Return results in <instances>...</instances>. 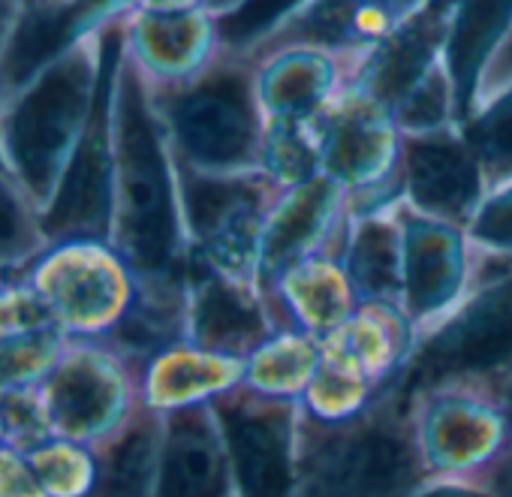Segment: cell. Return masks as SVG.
I'll return each mask as SVG.
<instances>
[{"instance_id":"obj_1","label":"cell","mask_w":512,"mask_h":497,"mask_svg":"<svg viewBox=\"0 0 512 497\" xmlns=\"http://www.w3.org/2000/svg\"><path fill=\"white\" fill-rule=\"evenodd\" d=\"M112 136L121 181V244L127 260L151 275L172 269L184 205L175 187V154L151 82L118 46L112 67ZM187 229V226H184Z\"/></svg>"},{"instance_id":"obj_2","label":"cell","mask_w":512,"mask_h":497,"mask_svg":"<svg viewBox=\"0 0 512 497\" xmlns=\"http://www.w3.org/2000/svg\"><path fill=\"white\" fill-rule=\"evenodd\" d=\"M154 100L178 169L199 175L263 172L266 121L256 103L250 58L220 49L190 82L154 88Z\"/></svg>"},{"instance_id":"obj_3","label":"cell","mask_w":512,"mask_h":497,"mask_svg":"<svg viewBox=\"0 0 512 497\" xmlns=\"http://www.w3.org/2000/svg\"><path fill=\"white\" fill-rule=\"evenodd\" d=\"M106 49L97 40L88 46L70 43L34 76L37 82L22 97L10 121V148L34 187H43L61 154L79 130L88 127L97 94L103 88Z\"/></svg>"},{"instance_id":"obj_4","label":"cell","mask_w":512,"mask_h":497,"mask_svg":"<svg viewBox=\"0 0 512 497\" xmlns=\"http://www.w3.org/2000/svg\"><path fill=\"white\" fill-rule=\"evenodd\" d=\"M320 175L350 208H371L401 196L404 133L392 112L356 85H347L317 121Z\"/></svg>"},{"instance_id":"obj_5","label":"cell","mask_w":512,"mask_h":497,"mask_svg":"<svg viewBox=\"0 0 512 497\" xmlns=\"http://www.w3.org/2000/svg\"><path fill=\"white\" fill-rule=\"evenodd\" d=\"M404 220V287L401 308L413 329H434L482 281L488 266L473 247L467 226L416 211L401 196Z\"/></svg>"},{"instance_id":"obj_6","label":"cell","mask_w":512,"mask_h":497,"mask_svg":"<svg viewBox=\"0 0 512 497\" xmlns=\"http://www.w3.org/2000/svg\"><path fill=\"white\" fill-rule=\"evenodd\" d=\"M419 362L440 377L512 365V266L479 281L449 317L428 329Z\"/></svg>"},{"instance_id":"obj_7","label":"cell","mask_w":512,"mask_h":497,"mask_svg":"<svg viewBox=\"0 0 512 497\" xmlns=\"http://www.w3.org/2000/svg\"><path fill=\"white\" fill-rule=\"evenodd\" d=\"M485 190L488 178L464 124L404 136L401 196L416 211L467 226Z\"/></svg>"},{"instance_id":"obj_8","label":"cell","mask_w":512,"mask_h":497,"mask_svg":"<svg viewBox=\"0 0 512 497\" xmlns=\"http://www.w3.org/2000/svg\"><path fill=\"white\" fill-rule=\"evenodd\" d=\"M455 0H428L383 43L350 58V85L380 100L389 112L425 79L449 67V31Z\"/></svg>"},{"instance_id":"obj_9","label":"cell","mask_w":512,"mask_h":497,"mask_svg":"<svg viewBox=\"0 0 512 497\" xmlns=\"http://www.w3.org/2000/svg\"><path fill=\"white\" fill-rule=\"evenodd\" d=\"M413 446L389 425H365L326 443L302 497H404Z\"/></svg>"},{"instance_id":"obj_10","label":"cell","mask_w":512,"mask_h":497,"mask_svg":"<svg viewBox=\"0 0 512 497\" xmlns=\"http://www.w3.org/2000/svg\"><path fill=\"white\" fill-rule=\"evenodd\" d=\"M347 196L326 178L317 175L296 187H281L266 211L260 278L263 290L293 263L335 251L341 254V238L347 226Z\"/></svg>"},{"instance_id":"obj_11","label":"cell","mask_w":512,"mask_h":497,"mask_svg":"<svg viewBox=\"0 0 512 497\" xmlns=\"http://www.w3.org/2000/svg\"><path fill=\"white\" fill-rule=\"evenodd\" d=\"M428 0H305L244 58H260L287 46H311L344 58H359L383 43Z\"/></svg>"},{"instance_id":"obj_12","label":"cell","mask_w":512,"mask_h":497,"mask_svg":"<svg viewBox=\"0 0 512 497\" xmlns=\"http://www.w3.org/2000/svg\"><path fill=\"white\" fill-rule=\"evenodd\" d=\"M250 61L266 127H314L350 85V58L311 46H287Z\"/></svg>"},{"instance_id":"obj_13","label":"cell","mask_w":512,"mask_h":497,"mask_svg":"<svg viewBox=\"0 0 512 497\" xmlns=\"http://www.w3.org/2000/svg\"><path fill=\"white\" fill-rule=\"evenodd\" d=\"M121 46L157 91L190 82L223 49L217 16L199 7H139Z\"/></svg>"},{"instance_id":"obj_14","label":"cell","mask_w":512,"mask_h":497,"mask_svg":"<svg viewBox=\"0 0 512 497\" xmlns=\"http://www.w3.org/2000/svg\"><path fill=\"white\" fill-rule=\"evenodd\" d=\"M241 497H287L293 488V422L269 398H247L220 413Z\"/></svg>"},{"instance_id":"obj_15","label":"cell","mask_w":512,"mask_h":497,"mask_svg":"<svg viewBox=\"0 0 512 497\" xmlns=\"http://www.w3.org/2000/svg\"><path fill=\"white\" fill-rule=\"evenodd\" d=\"M112 169H115L112 73H106L85 136L70 160L61 193L49 214V229L55 235H97L106 229L109 202H112Z\"/></svg>"},{"instance_id":"obj_16","label":"cell","mask_w":512,"mask_h":497,"mask_svg":"<svg viewBox=\"0 0 512 497\" xmlns=\"http://www.w3.org/2000/svg\"><path fill=\"white\" fill-rule=\"evenodd\" d=\"M266 299L275 323L308 332L320 341L341 329L362 305L344 260L335 251L305 257L284 269L266 284Z\"/></svg>"},{"instance_id":"obj_17","label":"cell","mask_w":512,"mask_h":497,"mask_svg":"<svg viewBox=\"0 0 512 497\" xmlns=\"http://www.w3.org/2000/svg\"><path fill=\"white\" fill-rule=\"evenodd\" d=\"M196 263V260H193ZM199 266V281L190 287V323L199 347L229 356H244L275 332V314L266 290L229 281Z\"/></svg>"},{"instance_id":"obj_18","label":"cell","mask_w":512,"mask_h":497,"mask_svg":"<svg viewBox=\"0 0 512 497\" xmlns=\"http://www.w3.org/2000/svg\"><path fill=\"white\" fill-rule=\"evenodd\" d=\"M341 260L362 302L401 305V287H404L401 196L371 208L347 211Z\"/></svg>"},{"instance_id":"obj_19","label":"cell","mask_w":512,"mask_h":497,"mask_svg":"<svg viewBox=\"0 0 512 497\" xmlns=\"http://www.w3.org/2000/svg\"><path fill=\"white\" fill-rule=\"evenodd\" d=\"M229 449L223 428H217L196 410L175 419L163 464H160V497H223L229 479Z\"/></svg>"},{"instance_id":"obj_20","label":"cell","mask_w":512,"mask_h":497,"mask_svg":"<svg viewBox=\"0 0 512 497\" xmlns=\"http://www.w3.org/2000/svg\"><path fill=\"white\" fill-rule=\"evenodd\" d=\"M497 440V410L470 398H440L422 422V449L440 470H467L488 461Z\"/></svg>"},{"instance_id":"obj_21","label":"cell","mask_w":512,"mask_h":497,"mask_svg":"<svg viewBox=\"0 0 512 497\" xmlns=\"http://www.w3.org/2000/svg\"><path fill=\"white\" fill-rule=\"evenodd\" d=\"M512 22V0H455L449 31V67L458 85L461 115L467 118L482 67L494 55Z\"/></svg>"},{"instance_id":"obj_22","label":"cell","mask_w":512,"mask_h":497,"mask_svg":"<svg viewBox=\"0 0 512 497\" xmlns=\"http://www.w3.org/2000/svg\"><path fill=\"white\" fill-rule=\"evenodd\" d=\"M317 368H320V338L284 326L281 332H272L260 347L250 350L241 383H247V389L260 398L272 401V398L308 392Z\"/></svg>"},{"instance_id":"obj_23","label":"cell","mask_w":512,"mask_h":497,"mask_svg":"<svg viewBox=\"0 0 512 497\" xmlns=\"http://www.w3.org/2000/svg\"><path fill=\"white\" fill-rule=\"evenodd\" d=\"M464 130L482 160L488 184L512 175V88L479 106L464 121Z\"/></svg>"},{"instance_id":"obj_24","label":"cell","mask_w":512,"mask_h":497,"mask_svg":"<svg viewBox=\"0 0 512 497\" xmlns=\"http://www.w3.org/2000/svg\"><path fill=\"white\" fill-rule=\"evenodd\" d=\"M467 235L488 266L512 263V175L488 184L467 223Z\"/></svg>"},{"instance_id":"obj_25","label":"cell","mask_w":512,"mask_h":497,"mask_svg":"<svg viewBox=\"0 0 512 497\" xmlns=\"http://www.w3.org/2000/svg\"><path fill=\"white\" fill-rule=\"evenodd\" d=\"M112 383L91 368H70L55 386V413L64 428L88 431L109 416Z\"/></svg>"},{"instance_id":"obj_26","label":"cell","mask_w":512,"mask_h":497,"mask_svg":"<svg viewBox=\"0 0 512 497\" xmlns=\"http://www.w3.org/2000/svg\"><path fill=\"white\" fill-rule=\"evenodd\" d=\"M305 0H241L226 16H217L220 46L235 55H247L275 28H281Z\"/></svg>"},{"instance_id":"obj_27","label":"cell","mask_w":512,"mask_h":497,"mask_svg":"<svg viewBox=\"0 0 512 497\" xmlns=\"http://www.w3.org/2000/svg\"><path fill=\"white\" fill-rule=\"evenodd\" d=\"M154 467V434L145 428L130 431L109 455L94 497H142Z\"/></svg>"},{"instance_id":"obj_28","label":"cell","mask_w":512,"mask_h":497,"mask_svg":"<svg viewBox=\"0 0 512 497\" xmlns=\"http://www.w3.org/2000/svg\"><path fill=\"white\" fill-rule=\"evenodd\" d=\"M506 88H512V22H509L506 34H503V40L497 43L494 55L488 58V64H485L482 73H479V82H476V88H473V100H470L467 118H470L479 106H485L488 100H494L497 94H503ZM467 118H464V121H467Z\"/></svg>"},{"instance_id":"obj_29","label":"cell","mask_w":512,"mask_h":497,"mask_svg":"<svg viewBox=\"0 0 512 497\" xmlns=\"http://www.w3.org/2000/svg\"><path fill=\"white\" fill-rule=\"evenodd\" d=\"M25 238L22 214L16 199L0 187V254H13Z\"/></svg>"},{"instance_id":"obj_30","label":"cell","mask_w":512,"mask_h":497,"mask_svg":"<svg viewBox=\"0 0 512 497\" xmlns=\"http://www.w3.org/2000/svg\"><path fill=\"white\" fill-rule=\"evenodd\" d=\"M419 497H491V494H485L479 488H470L464 482H440L434 488H425Z\"/></svg>"},{"instance_id":"obj_31","label":"cell","mask_w":512,"mask_h":497,"mask_svg":"<svg viewBox=\"0 0 512 497\" xmlns=\"http://www.w3.org/2000/svg\"><path fill=\"white\" fill-rule=\"evenodd\" d=\"M500 497H512V455L503 461V473H500Z\"/></svg>"}]
</instances>
